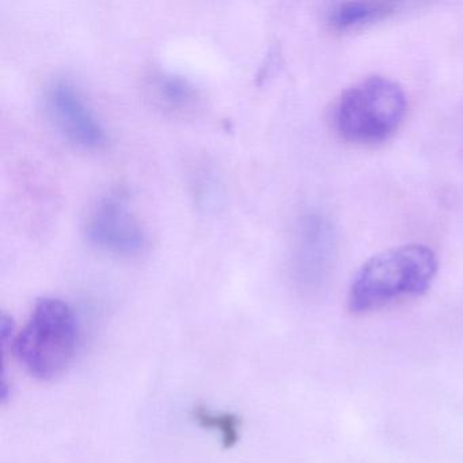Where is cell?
Returning <instances> with one entry per match:
<instances>
[{"mask_svg": "<svg viewBox=\"0 0 463 463\" xmlns=\"http://www.w3.org/2000/svg\"><path fill=\"white\" fill-rule=\"evenodd\" d=\"M77 344V317L72 308L58 298H43L15 335L13 346L31 375L51 381L71 364Z\"/></svg>", "mask_w": 463, "mask_h": 463, "instance_id": "2", "label": "cell"}, {"mask_svg": "<svg viewBox=\"0 0 463 463\" xmlns=\"http://www.w3.org/2000/svg\"><path fill=\"white\" fill-rule=\"evenodd\" d=\"M194 419L204 430L219 432L226 449H232L240 440L241 420L234 414L216 413L205 406H197L194 411Z\"/></svg>", "mask_w": 463, "mask_h": 463, "instance_id": "7", "label": "cell"}, {"mask_svg": "<svg viewBox=\"0 0 463 463\" xmlns=\"http://www.w3.org/2000/svg\"><path fill=\"white\" fill-rule=\"evenodd\" d=\"M438 272V259L428 246L409 243L376 254L362 265L348 291L351 313L379 310L428 291Z\"/></svg>", "mask_w": 463, "mask_h": 463, "instance_id": "1", "label": "cell"}, {"mask_svg": "<svg viewBox=\"0 0 463 463\" xmlns=\"http://www.w3.org/2000/svg\"><path fill=\"white\" fill-rule=\"evenodd\" d=\"M86 237L116 256H134L146 246V232L126 197L110 194L97 203L86 221Z\"/></svg>", "mask_w": 463, "mask_h": 463, "instance_id": "4", "label": "cell"}, {"mask_svg": "<svg viewBox=\"0 0 463 463\" xmlns=\"http://www.w3.org/2000/svg\"><path fill=\"white\" fill-rule=\"evenodd\" d=\"M398 5L392 2H373V0H359V2H343L335 5L327 12L326 23L333 31L346 33L367 28L379 21L386 20L397 12Z\"/></svg>", "mask_w": 463, "mask_h": 463, "instance_id": "6", "label": "cell"}, {"mask_svg": "<svg viewBox=\"0 0 463 463\" xmlns=\"http://www.w3.org/2000/svg\"><path fill=\"white\" fill-rule=\"evenodd\" d=\"M45 107L56 128L70 142L85 148H99L107 142L104 127L69 80H56L48 86Z\"/></svg>", "mask_w": 463, "mask_h": 463, "instance_id": "5", "label": "cell"}, {"mask_svg": "<svg viewBox=\"0 0 463 463\" xmlns=\"http://www.w3.org/2000/svg\"><path fill=\"white\" fill-rule=\"evenodd\" d=\"M156 89L159 99L172 108L189 107L196 97L194 86L177 75H161L156 80Z\"/></svg>", "mask_w": 463, "mask_h": 463, "instance_id": "8", "label": "cell"}, {"mask_svg": "<svg viewBox=\"0 0 463 463\" xmlns=\"http://www.w3.org/2000/svg\"><path fill=\"white\" fill-rule=\"evenodd\" d=\"M406 97L394 80L370 77L346 89L335 102L333 124L349 142L373 145L389 139L403 121Z\"/></svg>", "mask_w": 463, "mask_h": 463, "instance_id": "3", "label": "cell"}]
</instances>
